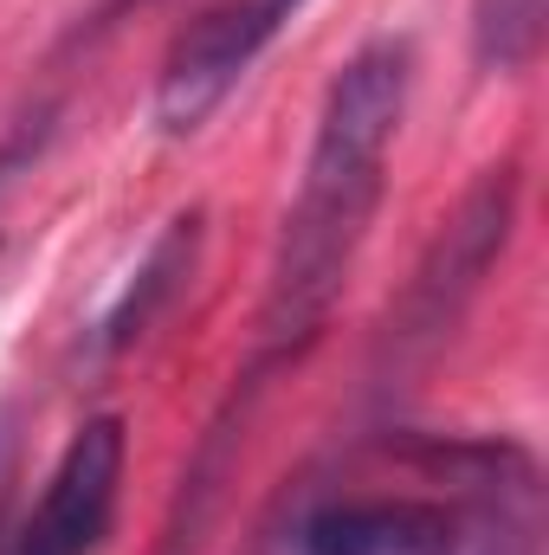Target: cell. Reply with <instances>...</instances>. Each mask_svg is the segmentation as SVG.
<instances>
[{"label": "cell", "mask_w": 549, "mask_h": 555, "mask_svg": "<svg viewBox=\"0 0 549 555\" xmlns=\"http://www.w3.org/2000/svg\"><path fill=\"white\" fill-rule=\"evenodd\" d=\"M46 124H52V117L39 111V117H26L20 130H7V137H0V201H7V188L33 168V155L46 149Z\"/></svg>", "instance_id": "cell-7"}, {"label": "cell", "mask_w": 549, "mask_h": 555, "mask_svg": "<svg viewBox=\"0 0 549 555\" xmlns=\"http://www.w3.org/2000/svg\"><path fill=\"white\" fill-rule=\"evenodd\" d=\"M544 46V0H472L478 72H524Z\"/></svg>", "instance_id": "cell-6"}, {"label": "cell", "mask_w": 549, "mask_h": 555, "mask_svg": "<svg viewBox=\"0 0 549 555\" xmlns=\"http://www.w3.org/2000/svg\"><path fill=\"white\" fill-rule=\"evenodd\" d=\"M124 7H137V0H111V7H104V13H98V26H111V20H117V13H124Z\"/></svg>", "instance_id": "cell-8"}, {"label": "cell", "mask_w": 549, "mask_h": 555, "mask_svg": "<svg viewBox=\"0 0 549 555\" xmlns=\"http://www.w3.org/2000/svg\"><path fill=\"white\" fill-rule=\"evenodd\" d=\"M194 246H201V214H181V220L162 233V246L149 253L142 278L124 291V304L104 317V349H111V343H124L130 330H142V323H149V304H155V297H168V291L188 278V266H194Z\"/></svg>", "instance_id": "cell-5"}, {"label": "cell", "mask_w": 549, "mask_h": 555, "mask_svg": "<svg viewBox=\"0 0 549 555\" xmlns=\"http://www.w3.org/2000/svg\"><path fill=\"white\" fill-rule=\"evenodd\" d=\"M297 13L304 0H220L201 20H188L155 72V124L168 137H194Z\"/></svg>", "instance_id": "cell-3"}, {"label": "cell", "mask_w": 549, "mask_h": 555, "mask_svg": "<svg viewBox=\"0 0 549 555\" xmlns=\"http://www.w3.org/2000/svg\"><path fill=\"white\" fill-rule=\"evenodd\" d=\"M304 555H544V472L518 439H388L310 504Z\"/></svg>", "instance_id": "cell-2"}, {"label": "cell", "mask_w": 549, "mask_h": 555, "mask_svg": "<svg viewBox=\"0 0 549 555\" xmlns=\"http://www.w3.org/2000/svg\"><path fill=\"white\" fill-rule=\"evenodd\" d=\"M124 459H130V433L117 414L85 420L59 465L46 472L39 504L26 511V524L13 530L7 555H98L111 524H117V498H124Z\"/></svg>", "instance_id": "cell-4"}, {"label": "cell", "mask_w": 549, "mask_h": 555, "mask_svg": "<svg viewBox=\"0 0 549 555\" xmlns=\"http://www.w3.org/2000/svg\"><path fill=\"white\" fill-rule=\"evenodd\" d=\"M413 59L401 39L362 46L323 91L317 137L297 175V201L278 227V253L266 272V310L259 343L266 356H291L317 336L336 291L349 284V266L375 227L382 188H388V149L408 117Z\"/></svg>", "instance_id": "cell-1"}]
</instances>
